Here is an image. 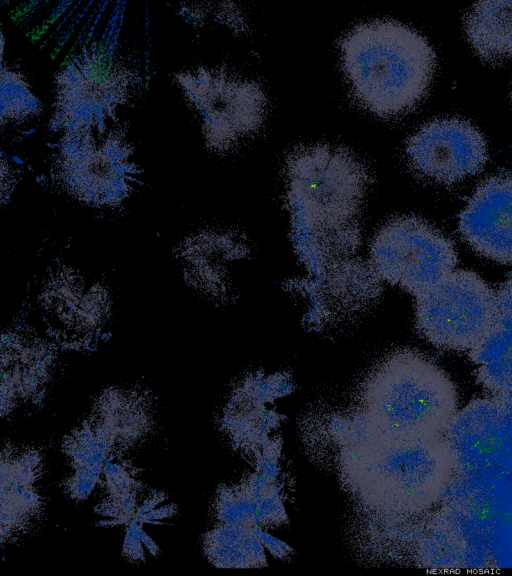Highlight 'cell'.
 <instances>
[{
    "label": "cell",
    "mask_w": 512,
    "mask_h": 576,
    "mask_svg": "<svg viewBox=\"0 0 512 576\" xmlns=\"http://www.w3.org/2000/svg\"><path fill=\"white\" fill-rule=\"evenodd\" d=\"M342 68L357 101L382 117L402 115L427 94L435 52L412 27L391 19L362 22L341 39Z\"/></svg>",
    "instance_id": "6da1fadb"
},
{
    "label": "cell",
    "mask_w": 512,
    "mask_h": 576,
    "mask_svg": "<svg viewBox=\"0 0 512 576\" xmlns=\"http://www.w3.org/2000/svg\"><path fill=\"white\" fill-rule=\"evenodd\" d=\"M359 396L371 428L397 439L443 436L459 410L448 374L413 350L382 360L364 380Z\"/></svg>",
    "instance_id": "7a4b0ae2"
},
{
    "label": "cell",
    "mask_w": 512,
    "mask_h": 576,
    "mask_svg": "<svg viewBox=\"0 0 512 576\" xmlns=\"http://www.w3.org/2000/svg\"><path fill=\"white\" fill-rule=\"evenodd\" d=\"M285 165L293 229L301 242L360 232L369 175L353 152L327 143L300 145Z\"/></svg>",
    "instance_id": "3957f363"
},
{
    "label": "cell",
    "mask_w": 512,
    "mask_h": 576,
    "mask_svg": "<svg viewBox=\"0 0 512 576\" xmlns=\"http://www.w3.org/2000/svg\"><path fill=\"white\" fill-rule=\"evenodd\" d=\"M380 439L346 453L360 497L368 505L400 514L420 513L440 503L455 476L444 435Z\"/></svg>",
    "instance_id": "277c9868"
},
{
    "label": "cell",
    "mask_w": 512,
    "mask_h": 576,
    "mask_svg": "<svg viewBox=\"0 0 512 576\" xmlns=\"http://www.w3.org/2000/svg\"><path fill=\"white\" fill-rule=\"evenodd\" d=\"M415 297L416 328L435 347L470 352L497 326L496 293L475 272L454 270Z\"/></svg>",
    "instance_id": "5b68a950"
},
{
    "label": "cell",
    "mask_w": 512,
    "mask_h": 576,
    "mask_svg": "<svg viewBox=\"0 0 512 576\" xmlns=\"http://www.w3.org/2000/svg\"><path fill=\"white\" fill-rule=\"evenodd\" d=\"M370 259L380 279L417 296L454 271L457 253L453 242L423 219L399 216L377 232Z\"/></svg>",
    "instance_id": "8992f818"
},
{
    "label": "cell",
    "mask_w": 512,
    "mask_h": 576,
    "mask_svg": "<svg viewBox=\"0 0 512 576\" xmlns=\"http://www.w3.org/2000/svg\"><path fill=\"white\" fill-rule=\"evenodd\" d=\"M444 438L456 477L489 485L512 479V411L500 397L470 401Z\"/></svg>",
    "instance_id": "52a82bcc"
},
{
    "label": "cell",
    "mask_w": 512,
    "mask_h": 576,
    "mask_svg": "<svg viewBox=\"0 0 512 576\" xmlns=\"http://www.w3.org/2000/svg\"><path fill=\"white\" fill-rule=\"evenodd\" d=\"M175 77L203 116V133L210 149L227 151L262 126L267 97L259 83L204 67Z\"/></svg>",
    "instance_id": "ba28073f"
},
{
    "label": "cell",
    "mask_w": 512,
    "mask_h": 576,
    "mask_svg": "<svg viewBox=\"0 0 512 576\" xmlns=\"http://www.w3.org/2000/svg\"><path fill=\"white\" fill-rule=\"evenodd\" d=\"M39 305L51 336L70 348L95 344L112 316L108 288L66 267L52 272L45 280Z\"/></svg>",
    "instance_id": "9c48e42d"
},
{
    "label": "cell",
    "mask_w": 512,
    "mask_h": 576,
    "mask_svg": "<svg viewBox=\"0 0 512 576\" xmlns=\"http://www.w3.org/2000/svg\"><path fill=\"white\" fill-rule=\"evenodd\" d=\"M405 151L413 171L445 185L477 174L488 159L482 133L471 122L456 117L425 123L409 137Z\"/></svg>",
    "instance_id": "30bf717a"
},
{
    "label": "cell",
    "mask_w": 512,
    "mask_h": 576,
    "mask_svg": "<svg viewBox=\"0 0 512 576\" xmlns=\"http://www.w3.org/2000/svg\"><path fill=\"white\" fill-rule=\"evenodd\" d=\"M43 454L33 445L3 443L1 451V544H17L40 524L46 498L36 485L43 475Z\"/></svg>",
    "instance_id": "8fae6325"
},
{
    "label": "cell",
    "mask_w": 512,
    "mask_h": 576,
    "mask_svg": "<svg viewBox=\"0 0 512 576\" xmlns=\"http://www.w3.org/2000/svg\"><path fill=\"white\" fill-rule=\"evenodd\" d=\"M55 347L24 327H9L1 338V417L19 403L39 404L55 365Z\"/></svg>",
    "instance_id": "7c38bea8"
},
{
    "label": "cell",
    "mask_w": 512,
    "mask_h": 576,
    "mask_svg": "<svg viewBox=\"0 0 512 576\" xmlns=\"http://www.w3.org/2000/svg\"><path fill=\"white\" fill-rule=\"evenodd\" d=\"M459 230L480 255L512 263V176L486 179L459 216Z\"/></svg>",
    "instance_id": "4fadbf2b"
},
{
    "label": "cell",
    "mask_w": 512,
    "mask_h": 576,
    "mask_svg": "<svg viewBox=\"0 0 512 576\" xmlns=\"http://www.w3.org/2000/svg\"><path fill=\"white\" fill-rule=\"evenodd\" d=\"M229 234L200 231L187 236L176 249L187 286L201 295L217 297L225 284L223 264L233 256Z\"/></svg>",
    "instance_id": "5bb4252c"
},
{
    "label": "cell",
    "mask_w": 512,
    "mask_h": 576,
    "mask_svg": "<svg viewBox=\"0 0 512 576\" xmlns=\"http://www.w3.org/2000/svg\"><path fill=\"white\" fill-rule=\"evenodd\" d=\"M498 322L495 329L471 353L482 383L495 392L512 385V275L496 292Z\"/></svg>",
    "instance_id": "9a60e30c"
},
{
    "label": "cell",
    "mask_w": 512,
    "mask_h": 576,
    "mask_svg": "<svg viewBox=\"0 0 512 576\" xmlns=\"http://www.w3.org/2000/svg\"><path fill=\"white\" fill-rule=\"evenodd\" d=\"M463 24L468 41L483 61L512 60V1L477 2L466 12Z\"/></svg>",
    "instance_id": "2e32d148"
},
{
    "label": "cell",
    "mask_w": 512,
    "mask_h": 576,
    "mask_svg": "<svg viewBox=\"0 0 512 576\" xmlns=\"http://www.w3.org/2000/svg\"><path fill=\"white\" fill-rule=\"evenodd\" d=\"M322 289L327 305L342 312L358 310L379 294V276L371 264L348 258L325 265Z\"/></svg>",
    "instance_id": "e0dca14e"
},
{
    "label": "cell",
    "mask_w": 512,
    "mask_h": 576,
    "mask_svg": "<svg viewBox=\"0 0 512 576\" xmlns=\"http://www.w3.org/2000/svg\"><path fill=\"white\" fill-rule=\"evenodd\" d=\"M203 551L217 568H252L267 564L264 546L255 528L215 523L203 535Z\"/></svg>",
    "instance_id": "ac0fdd59"
},
{
    "label": "cell",
    "mask_w": 512,
    "mask_h": 576,
    "mask_svg": "<svg viewBox=\"0 0 512 576\" xmlns=\"http://www.w3.org/2000/svg\"><path fill=\"white\" fill-rule=\"evenodd\" d=\"M212 514L218 524L259 527L256 502L246 482L221 485L214 498Z\"/></svg>",
    "instance_id": "d6986e66"
},
{
    "label": "cell",
    "mask_w": 512,
    "mask_h": 576,
    "mask_svg": "<svg viewBox=\"0 0 512 576\" xmlns=\"http://www.w3.org/2000/svg\"><path fill=\"white\" fill-rule=\"evenodd\" d=\"M490 566L512 569V516L504 510L490 551Z\"/></svg>",
    "instance_id": "ffe728a7"
},
{
    "label": "cell",
    "mask_w": 512,
    "mask_h": 576,
    "mask_svg": "<svg viewBox=\"0 0 512 576\" xmlns=\"http://www.w3.org/2000/svg\"><path fill=\"white\" fill-rule=\"evenodd\" d=\"M139 525L140 523L132 520L127 526H125L122 556L125 560L131 563L145 561L143 543L138 532Z\"/></svg>",
    "instance_id": "44dd1931"
},
{
    "label": "cell",
    "mask_w": 512,
    "mask_h": 576,
    "mask_svg": "<svg viewBox=\"0 0 512 576\" xmlns=\"http://www.w3.org/2000/svg\"><path fill=\"white\" fill-rule=\"evenodd\" d=\"M255 532L263 546L276 558L284 559L291 552L292 548L285 542L277 539L263 530L262 527H255Z\"/></svg>",
    "instance_id": "7402d4cb"
},
{
    "label": "cell",
    "mask_w": 512,
    "mask_h": 576,
    "mask_svg": "<svg viewBox=\"0 0 512 576\" xmlns=\"http://www.w3.org/2000/svg\"><path fill=\"white\" fill-rule=\"evenodd\" d=\"M177 514V505L174 503L164 505L160 508H154L144 514L138 515L134 518L140 524L145 523H160L155 520L171 518Z\"/></svg>",
    "instance_id": "603a6c76"
},
{
    "label": "cell",
    "mask_w": 512,
    "mask_h": 576,
    "mask_svg": "<svg viewBox=\"0 0 512 576\" xmlns=\"http://www.w3.org/2000/svg\"><path fill=\"white\" fill-rule=\"evenodd\" d=\"M168 498V495L163 491H154V493L148 495L139 505L137 510V515L144 514L163 502L165 499Z\"/></svg>",
    "instance_id": "cb8c5ba5"
},
{
    "label": "cell",
    "mask_w": 512,
    "mask_h": 576,
    "mask_svg": "<svg viewBox=\"0 0 512 576\" xmlns=\"http://www.w3.org/2000/svg\"><path fill=\"white\" fill-rule=\"evenodd\" d=\"M138 532L142 543L148 549L150 554L154 557H157L160 554V548L154 542V540L144 531V529L142 528V524L139 525Z\"/></svg>",
    "instance_id": "d4e9b609"
},
{
    "label": "cell",
    "mask_w": 512,
    "mask_h": 576,
    "mask_svg": "<svg viewBox=\"0 0 512 576\" xmlns=\"http://www.w3.org/2000/svg\"><path fill=\"white\" fill-rule=\"evenodd\" d=\"M504 498L510 515L512 516V479L503 484Z\"/></svg>",
    "instance_id": "484cf974"
},
{
    "label": "cell",
    "mask_w": 512,
    "mask_h": 576,
    "mask_svg": "<svg viewBox=\"0 0 512 576\" xmlns=\"http://www.w3.org/2000/svg\"><path fill=\"white\" fill-rule=\"evenodd\" d=\"M500 397L512 411V385Z\"/></svg>",
    "instance_id": "4316f807"
}]
</instances>
